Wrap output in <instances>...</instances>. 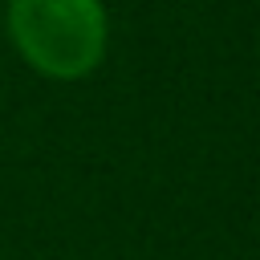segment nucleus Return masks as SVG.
<instances>
[{"label": "nucleus", "mask_w": 260, "mask_h": 260, "mask_svg": "<svg viewBox=\"0 0 260 260\" xmlns=\"http://www.w3.org/2000/svg\"><path fill=\"white\" fill-rule=\"evenodd\" d=\"M4 28L16 57L49 81L89 77L110 45L102 0H8Z\"/></svg>", "instance_id": "obj_1"}]
</instances>
